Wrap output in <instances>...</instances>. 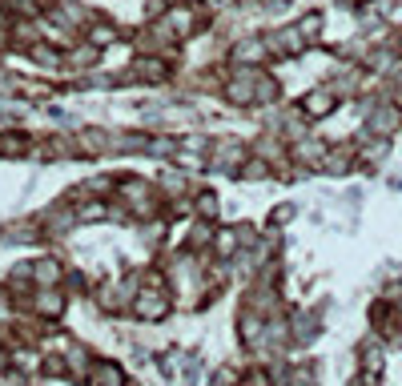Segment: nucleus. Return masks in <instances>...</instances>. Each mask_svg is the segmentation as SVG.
Masks as SVG:
<instances>
[{
  "label": "nucleus",
  "instance_id": "nucleus-1",
  "mask_svg": "<svg viewBox=\"0 0 402 386\" xmlns=\"http://www.w3.org/2000/svg\"><path fill=\"white\" fill-rule=\"evenodd\" d=\"M165 310H169V302L161 294H153V290H145V294L137 298V314H141V318H161Z\"/></svg>",
  "mask_w": 402,
  "mask_h": 386
},
{
  "label": "nucleus",
  "instance_id": "nucleus-2",
  "mask_svg": "<svg viewBox=\"0 0 402 386\" xmlns=\"http://www.w3.org/2000/svg\"><path fill=\"white\" fill-rule=\"evenodd\" d=\"M399 125V113L390 109V105H379L374 113H370V133H379V137H386L390 129Z\"/></svg>",
  "mask_w": 402,
  "mask_h": 386
},
{
  "label": "nucleus",
  "instance_id": "nucleus-3",
  "mask_svg": "<svg viewBox=\"0 0 402 386\" xmlns=\"http://www.w3.org/2000/svg\"><path fill=\"white\" fill-rule=\"evenodd\" d=\"M306 113H310V117H326V113H334V93H330V89L310 93V97H306Z\"/></svg>",
  "mask_w": 402,
  "mask_h": 386
},
{
  "label": "nucleus",
  "instance_id": "nucleus-4",
  "mask_svg": "<svg viewBox=\"0 0 402 386\" xmlns=\"http://www.w3.org/2000/svg\"><path fill=\"white\" fill-rule=\"evenodd\" d=\"M225 97H230L234 105H245V101H254V89H250V81H234V85L225 89Z\"/></svg>",
  "mask_w": 402,
  "mask_h": 386
},
{
  "label": "nucleus",
  "instance_id": "nucleus-5",
  "mask_svg": "<svg viewBox=\"0 0 402 386\" xmlns=\"http://www.w3.org/2000/svg\"><path fill=\"white\" fill-rule=\"evenodd\" d=\"M37 310H41V314H61V294L45 290V298H37Z\"/></svg>",
  "mask_w": 402,
  "mask_h": 386
},
{
  "label": "nucleus",
  "instance_id": "nucleus-6",
  "mask_svg": "<svg viewBox=\"0 0 402 386\" xmlns=\"http://www.w3.org/2000/svg\"><path fill=\"white\" fill-rule=\"evenodd\" d=\"M89 378H97V383H121V370H109V366H101V370H93Z\"/></svg>",
  "mask_w": 402,
  "mask_h": 386
},
{
  "label": "nucleus",
  "instance_id": "nucleus-7",
  "mask_svg": "<svg viewBox=\"0 0 402 386\" xmlns=\"http://www.w3.org/2000/svg\"><path fill=\"white\" fill-rule=\"evenodd\" d=\"M57 273H61V270H57V266H48V262H45V266H37V278H41V282H57Z\"/></svg>",
  "mask_w": 402,
  "mask_h": 386
}]
</instances>
